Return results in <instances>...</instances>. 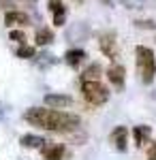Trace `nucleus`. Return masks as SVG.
Here are the masks:
<instances>
[{
    "label": "nucleus",
    "mask_w": 156,
    "mask_h": 160,
    "mask_svg": "<svg viewBox=\"0 0 156 160\" xmlns=\"http://www.w3.org/2000/svg\"><path fill=\"white\" fill-rule=\"evenodd\" d=\"M24 120L34 128L51 130V132H71L79 128V115L66 113L60 109H49V107H32L24 113Z\"/></svg>",
    "instance_id": "1"
},
{
    "label": "nucleus",
    "mask_w": 156,
    "mask_h": 160,
    "mask_svg": "<svg viewBox=\"0 0 156 160\" xmlns=\"http://www.w3.org/2000/svg\"><path fill=\"white\" fill-rule=\"evenodd\" d=\"M135 58H137V73L143 86H150L156 77V56L154 51L145 45H137L135 49Z\"/></svg>",
    "instance_id": "2"
},
{
    "label": "nucleus",
    "mask_w": 156,
    "mask_h": 160,
    "mask_svg": "<svg viewBox=\"0 0 156 160\" xmlns=\"http://www.w3.org/2000/svg\"><path fill=\"white\" fill-rule=\"evenodd\" d=\"M81 96L92 107H101L109 100V90L101 81H81Z\"/></svg>",
    "instance_id": "3"
},
{
    "label": "nucleus",
    "mask_w": 156,
    "mask_h": 160,
    "mask_svg": "<svg viewBox=\"0 0 156 160\" xmlns=\"http://www.w3.org/2000/svg\"><path fill=\"white\" fill-rule=\"evenodd\" d=\"M107 77H109L111 86L116 88V90H122L124 88V81H126V68L122 64H118V62H113L107 68Z\"/></svg>",
    "instance_id": "4"
},
{
    "label": "nucleus",
    "mask_w": 156,
    "mask_h": 160,
    "mask_svg": "<svg viewBox=\"0 0 156 160\" xmlns=\"http://www.w3.org/2000/svg\"><path fill=\"white\" fill-rule=\"evenodd\" d=\"M47 9L51 13V19L56 26H64L66 22V7L62 0H47Z\"/></svg>",
    "instance_id": "5"
},
{
    "label": "nucleus",
    "mask_w": 156,
    "mask_h": 160,
    "mask_svg": "<svg viewBox=\"0 0 156 160\" xmlns=\"http://www.w3.org/2000/svg\"><path fill=\"white\" fill-rule=\"evenodd\" d=\"M41 154H43L45 160H64L66 148H64L62 143H47V141H45V145L41 148Z\"/></svg>",
    "instance_id": "6"
},
{
    "label": "nucleus",
    "mask_w": 156,
    "mask_h": 160,
    "mask_svg": "<svg viewBox=\"0 0 156 160\" xmlns=\"http://www.w3.org/2000/svg\"><path fill=\"white\" fill-rule=\"evenodd\" d=\"M109 141L113 143V148L118 149V152H126L128 149V130H126V126H118V128H113V132L109 137Z\"/></svg>",
    "instance_id": "7"
},
{
    "label": "nucleus",
    "mask_w": 156,
    "mask_h": 160,
    "mask_svg": "<svg viewBox=\"0 0 156 160\" xmlns=\"http://www.w3.org/2000/svg\"><path fill=\"white\" fill-rule=\"evenodd\" d=\"M101 51L107 56L109 60H116L118 58V43H116V34L107 32L101 37Z\"/></svg>",
    "instance_id": "8"
},
{
    "label": "nucleus",
    "mask_w": 156,
    "mask_h": 160,
    "mask_svg": "<svg viewBox=\"0 0 156 160\" xmlns=\"http://www.w3.org/2000/svg\"><path fill=\"white\" fill-rule=\"evenodd\" d=\"M4 24L9 28H24V26H30V17L22 11H7L4 13Z\"/></svg>",
    "instance_id": "9"
},
{
    "label": "nucleus",
    "mask_w": 156,
    "mask_h": 160,
    "mask_svg": "<svg viewBox=\"0 0 156 160\" xmlns=\"http://www.w3.org/2000/svg\"><path fill=\"white\" fill-rule=\"evenodd\" d=\"M45 105H47L49 109H64V107H69L73 102V98L69 94H45Z\"/></svg>",
    "instance_id": "10"
},
{
    "label": "nucleus",
    "mask_w": 156,
    "mask_h": 160,
    "mask_svg": "<svg viewBox=\"0 0 156 160\" xmlns=\"http://www.w3.org/2000/svg\"><path fill=\"white\" fill-rule=\"evenodd\" d=\"M133 137H135V145L137 148H143L145 143L150 141V137H152V128L145 126V124H139V126L133 128Z\"/></svg>",
    "instance_id": "11"
},
{
    "label": "nucleus",
    "mask_w": 156,
    "mask_h": 160,
    "mask_svg": "<svg viewBox=\"0 0 156 160\" xmlns=\"http://www.w3.org/2000/svg\"><path fill=\"white\" fill-rule=\"evenodd\" d=\"M86 58H88V56H86L84 49H69L66 53H64V60H66V64H69L71 68H77Z\"/></svg>",
    "instance_id": "12"
},
{
    "label": "nucleus",
    "mask_w": 156,
    "mask_h": 160,
    "mask_svg": "<svg viewBox=\"0 0 156 160\" xmlns=\"http://www.w3.org/2000/svg\"><path fill=\"white\" fill-rule=\"evenodd\" d=\"M19 143L24 145V148L28 149H41L43 145H45V139L41 135H24L22 139H19Z\"/></svg>",
    "instance_id": "13"
},
{
    "label": "nucleus",
    "mask_w": 156,
    "mask_h": 160,
    "mask_svg": "<svg viewBox=\"0 0 156 160\" xmlns=\"http://www.w3.org/2000/svg\"><path fill=\"white\" fill-rule=\"evenodd\" d=\"M54 41V32L49 30V28H39L34 34V43L36 45H41V47H45V45H49Z\"/></svg>",
    "instance_id": "14"
},
{
    "label": "nucleus",
    "mask_w": 156,
    "mask_h": 160,
    "mask_svg": "<svg viewBox=\"0 0 156 160\" xmlns=\"http://www.w3.org/2000/svg\"><path fill=\"white\" fill-rule=\"evenodd\" d=\"M98 73H101V66L98 64H90L84 73H81V81H96Z\"/></svg>",
    "instance_id": "15"
},
{
    "label": "nucleus",
    "mask_w": 156,
    "mask_h": 160,
    "mask_svg": "<svg viewBox=\"0 0 156 160\" xmlns=\"http://www.w3.org/2000/svg\"><path fill=\"white\" fill-rule=\"evenodd\" d=\"M34 62L41 68H47V66H54V64H56V58L49 56V53H41V56H34Z\"/></svg>",
    "instance_id": "16"
},
{
    "label": "nucleus",
    "mask_w": 156,
    "mask_h": 160,
    "mask_svg": "<svg viewBox=\"0 0 156 160\" xmlns=\"http://www.w3.org/2000/svg\"><path fill=\"white\" fill-rule=\"evenodd\" d=\"M36 51L34 47H30V45H19L17 47V58H24V60H30V58H34Z\"/></svg>",
    "instance_id": "17"
},
{
    "label": "nucleus",
    "mask_w": 156,
    "mask_h": 160,
    "mask_svg": "<svg viewBox=\"0 0 156 160\" xmlns=\"http://www.w3.org/2000/svg\"><path fill=\"white\" fill-rule=\"evenodd\" d=\"M11 41L19 43V45H26V34L22 30H11Z\"/></svg>",
    "instance_id": "18"
},
{
    "label": "nucleus",
    "mask_w": 156,
    "mask_h": 160,
    "mask_svg": "<svg viewBox=\"0 0 156 160\" xmlns=\"http://www.w3.org/2000/svg\"><path fill=\"white\" fill-rule=\"evenodd\" d=\"M120 2L126 9H139V7L143 4V0H120Z\"/></svg>",
    "instance_id": "19"
},
{
    "label": "nucleus",
    "mask_w": 156,
    "mask_h": 160,
    "mask_svg": "<svg viewBox=\"0 0 156 160\" xmlns=\"http://www.w3.org/2000/svg\"><path fill=\"white\" fill-rule=\"evenodd\" d=\"M135 26H139V28H156L154 22H135Z\"/></svg>",
    "instance_id": "20"
},
{
    "label": "nucleus",
    "mask_w": 156,
    "mask_h": 160,
    "mask_svg": "<svg viewBox=\"0 0 156 160\" xmlns=\"http://www.w3.org/2000/svg\"><path fill=\"white\" fill-rule=\"evenodd\" d=\"M148 160H156V141H154V145L150 148V152H148Z\"/></svg>",
    "instance_id": "21"
},
{
    "label": "nucleus",
    "mask_w": 156,
    "mask_h": 160,
    "mask_svg": "<svg viewBox=\"0 0 156 160\" xmlns=\"http://www.w3.org/2000/svg\"><path fill=\"white\" fill-rule=\"evenodd\" d=\"M0 118H2V109H0Z\"/></svg>",
    "instance_id": "22"
}]
</instances>
